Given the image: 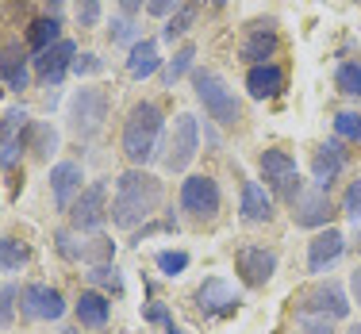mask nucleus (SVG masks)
<instances>
[{
	"instance_id": "obj_10",
	"label": "nucleus",
	"mask_w": 361,
	"mask_h": 334,
	"mask_svg": "<svg viewBox=\"0 0 361 334\" xmlns=\"http://www.w3.org/2000/svg\"><path fill=\"white\" fill-rule=\"evenodd\" d=\"M277 47H281L277 23L273 20H254L250 27H246L243 42H238V58H243L246 66H265L273 54H277Z\"/></svg>"
},
{
	"instance_id": "obj_2",
	"label": "nucleus",
	"mask_w": 361,
	"mask_h": 334,
	"mask_svg": "<svg viewBox=\"0 0 361 334\" xmlns=\"http://www.w3.org/2000/svg\"><path fill=\"white\" fill-rule=\"evenodd\" d=\"M161 131H166V116L154 100H139L123 119V135H119V150L135 169H142L146 161L158 158L161 150Z\"/></svg>"
},
{
	"instance_id": "obj_30",
	"label": "nucleus",
	"mask_w": 361,
	"mask_h": 334,
	"mask_svg": "<svg viewBox=\"0 0 361 334\" xmlns=\"http://www.w3.org/2000/svg\"><path fill=\"white\" fill-rule=\"evenodd\" d=\"M27 246L20 238H0V273H20L27 265Z\"/></svg>"
},
{
	"instance_id": "obj_45",
	"label": "nucleus",
	"mask_w": 361,
	"mask_h": 334,
	"mask_svg": "<svg viewBox=\"0 0 361 334\" xmlns=\"http://www.w3.org/2000/svg\"><path fill=\"white\" fill-rule=\"evenodd\" d=\"M116 4H119V12H123V16H139L146 0H116Z\"/></svg>"
},
{
	"instance_id": "obj_47",
	"label": "nucleus",
	"mask_w": 361,
	"mask_h": 334,
	"mask_svg": "<svg viewBox=\"0 0 361 334\" xmlns=\"http://www.w3.org/2000/svg\"><path fill=\"white\" fill-rule=\"evenodd\" d=\"M350 334H361V323H354V327H350Z\"/></svg>"
},
{
	"instance_id": "obj_16",
	"label": "nucleus",
	"mask_w": 361,
	"mask_h": 334,
	"mask_svg": "<svg viewBox=\"0 0 361 334\" xmlns=\"http://www.w3.org/2000/svg\"><path fill=\"white\" fill-rule=\"evenodd\" d=\"M196 304H200L204 319H223V315H235L238 292L223 277H208L200 288H196Z\"/></svg>"
},
{
	"instance_id": "obj_46",
	"label": "nucleus",
	"mask_w": 361,
	"mask_h": 334,
	"mask_svg": "<svg viewBox=\"0 0 361 334\" xmlns=\"http://www.w3.org/2000/svg\"><path fill=\"white\" fill-rule=\"evenodd\" d=\"M350 288H354V299L361 304V269H354V277H350Z\"/></svg>"
},
{
	"instance_id": "obj_11",
	"label": "nucleus",
	"mask_w": 361,
	"mask_h": 334,
	"mask_svg": "<svg viewBox=\"0 0 361 334\" xmlns=\"http://www.w3.org/2000/svg\"><path fill=\"white\" fill-rule=\"evenodd\" d=\"M334 219V204L326 196V188H304V192L292 200V223L304 230H323Z\"/></svg>"
},
{
	"instance_id": "obj_12",
	"label": "nucleus",
	"mask_w": 361,
	"mask_h": 334,
	"mask_svg": "<svg viewBox=\"0 0 361 334\" xmlns=\"http://www.w3.org/2000/svg\"><path fill=\"white\" fill-rule=\"evenodd\" d=\"M20 311L35 323H58L66 315V299L50 285H27L20 292Z\"/></svg>"
},
{
	"instance_id": "obj_39",
	"label": "nucleus",
	"mask_w": 361,
	"mask_h": 334,
	"mask_svg": "<svg viewBox=\"0 0 361 334\" xmlns=\"http://www.w3.org/2000/svg\"><path fill=\"white\" fill-rule=\"evenodd\" d=\"M108 39L111 42H139L135 39V23H131V16H123V20H111V31H108Z\"/></svg>"
},
{
	"instance_id": "obj_38",
	"label": "nucleus",
	"mask_w": 361,
	"mask_h": 334,
	"mask_svg": "<svg viewBox=\"0 0 361 334\" xmlns=\"http://www.w3.org/2000/svg\"><path fill=\"white\" fill-rule=\"evenodd\" d=\"M100 12H104L100 0H81V4H77V23H81V27H97Z\"/></svg>"
},
{
	"instance_id": "obj_41",
	"label": "nucleus",
	"mask_w": 361,
	"mask_h": 334,
	"mask_svg": "<svg viewBox=\"0 0 361 334\" xmlns=\"http://www.w3.org/2000/svg\"><path fill=\"white\" fill-rule=\"evenodd\" d=\"M185 4H192V0H146V12L150 16H173Z\"/></svg>"
},
{
	"instance_id": "obj_23",
	"label": "nucleus",
	"mask_w": 361,
	"mask_h": 334,
	"mask_svg": "<svg viewBox=\"0 0 361 334\" xmlns=\"http://www.w3.org/2000/svg\"><path fill=\"white\" fill-rule=\"evenodd\" d=\"M281 89H285V70H281L277 62L250 66V73H246V92H250L254 100H269V97H277Z\"/></svg>"
},
{
	"instance_id": "obj_20",
	"label": "nucleus",
	"mask_w": 361,
	"mask_h": 334,
	"mask_svg": "<svg viewBox=\"0 0 361 334\" xmlns=\"http://www.w3.org/2000/svg\"><path fill=\"white\" fill-rule=\"evenodd\" d=\"M238 216H243V223H269L273 219V192L262 181H243Z\"/></svg>"
},
{
	"instance_id": "obj_35",
	"label": "nucleus",
	"mask_w": 361,
	"mask_h": 334,
	"mask_svg": "<svg viewBox=\"0 0 361 334\" xmlns=\"http://www.w3.org/2000/svg\"><path fill=\"white\" fill-rule=\"evenodd\" d=\"M154 265H158L166 277H180V273L188 269V254L185 250H161L158 258H154Z\"/></svg>"
},
{
	"instance_id": "obj_3",
	"label": "nucleus",
	"mask_w": 361,
	"mask_h": 334,
	"mask_svg": "<svg viewBox=\"0 0 361 334\" xmlns=\"http://www.w3.org/2000/svg\"><path fill=\"white\" fill-rule=\"evenodd\" d=\"M111 111V92L100 89V85H92V89H77L70 97V108H66V119H70V131L73 139L89 142L100 135V127H104Z\"/></svg>"
},
{
	"instance_id": "obj_22",
	"label": "nucleus",
	"mask_w": 361,
	"mask_h": 334,
	"mask_svg": "<svg viewBox=\"0 0 361 334\" xmlns=\"http://www.w3.org/2000/svg\"><path fill=\"white\" fill-rule=\"evenodd\" d=\"M73 315L81 327H92V330H104L108 319H111V299L104 292H97V288H89V292L77 296L73 304Z\"/></svg>"
},
{
	"instance_id": "obj_32",
	"label": "nucleus",
	"mask_w": 361,
	"mask_h": 334,
	"mask_svg": "<svg viewBox=\"0 0 361 334\" xmlns=\"http://www.w3.org/2000/svg\"><path fill=\"white\" fill-rule=\"evenodd\" d=\"M334 85H338L342 97L361 100V62H342L338 73H334Z\"/></svg>"
},
{
	"instance_id": "obj_28",
	"label": "nucleus",
	"mask_w": 361,
	"mask_h": 334,
	"mask_svg": "<svg viewBox=\"0 0 361 334\" xmlns=\"http://www.w3.org/2000/svg\"><path fill=\"white\" fill-rule=\"evenodd\" d=\"M196 16H200V4L192 0V4H185L180 12H173V16L166 20V27H161V39H166V42H173V39H185V35H188V27L196 23Z\"/></svg>"
},
{
	"instance_id": "obj_43",
	"label": "nucleus",
	"mask_w": 361,
	"mask_h": 334,
	"mask_svg": "<svg viewBox=\"0 0 361 334\" xmlns=\"http://www.w3.org/2000/svg\"><path fill=\"white\" fill-rule=\"evenodd\" d=\"M100 70H104V62H100L97 54H81L73 62V73H100Z\"/></svg>"
},
{
	"instance_id": "obj_44",
	"label": "nucleus",
	"mask_w": 361,
	"mask_h": 334,
	"mask_svg": "<svg viewBox=\"0 0 361 334\" xmlns=\"http://www.w3.org/2000/svg\"><path fill=\"white\" fill-rule=\"evenodd\" d=\"M158 230H173V223H150V227H142L139 235H135V242H142V238H150V235H158Z\"/></svg>"
},
{
	"instance_id": "obj_34",
	"label": "nucleus",
	"mask_w": 361,
	"mask_h": 334,
	"mask_svg": "<svg viewBox=\"0 0 361 334\" xmlns=\"http://www.w3.org/2000/svg\"><path fill=\"white\" fill-rule=\"evenodd\" d=\"M54 246L66 261H81V254H85V238H77V230H58Z\"/></svg>"
},
{
	"instance_id": "obj_13",
	"label": "nucleus",
	"mask_w": 361,
	"mask_h": 334,
	"mask_svg": "<svg viewBox=\"0 0 361 334\" xmlns=\"http://www.w3.org/2000/svg\"><path fill=\"white\" fill-rule=\"evenodd\" d=\"M300 315H326V319H346L350 315V299L342 292L338 280H323L312 292L300 299Z\"/></svg>"
},
{
	"instance_id": "obj_37",
	"label": "nucleus",
	"mask_w": 361,
	"mask_h": 334,
	"mask_svg": "<svg viewBox=\"0 0 361 334\" xmlns=\"http://www.w3.org/2000/svg\"><path fill=\"white\" fill-rule=\"evenodd\" d=\"M16 299H20V288L16 285H4L0 288V330L12 323V315H16Z\"/></svg>"
},
{
	"instance_id": "obj_29",
	"label": "nucleus",
	"mask_w": 361,
	"mask_h": 334,
	"mask_svg": "<svg viewBox=\"0 0 361 334\" xmlns=\"http://www.w3.org/2000/svg\"><path fill=\"white\" fill-rule=\"evenodd\" d=\"M192 58H196V47H192V42H185V47H180L177 54L169 58L166 66H161V81H166L169 89H173V85L180 81V77H185L188 70H192Z\"/></svg>"
},
{
	"instance_id": "obj_40",
	"label": "nucleus",
	"mask_w": 361,
	"mask_h": 334,
	"mask_svg": "<svg viewBox=\"0 0 361 334\" xmlns=\"http://www.w3.org/2000/svg\"><path fill=\"white\" fill-rule=\"evenodd\" d=\"M300 327H304V334H334V319H326V315H300Z\"/></svg>"
},
{
	"instance_id": "obj_33",
	"label": "nucleus",
	"mask_w": 361,
	"mask_h": 334,
	"mask_svg": "<svg viewBox=\"0 0 361 334\" xmlns=\"http://www.w3.org/2000/svg\"><path fill=\"white\" fill-rule=\"evenodd\" d=\"M334 139L361 142V116L357 111H338V116H334Z\"/></svg>"
},
{
	"instance_id": "obj_42",
	"label": "nucleus",
	"mask_w": 361,
	"mask_h": 334,
	"mask_svg": "<svg viewBox=\"0 0 361 334\" xmlns=\"http://www.w3.org/2000/svg\"><path fill=\"white\" fill-rule=\"evenodd\" d=\"M142 319L146 323H161V327H173V319H169V311H166V304H158V299H150V307L142 311Z\"/></svg>"
},
{
	"instance_id": "obj_21",
	"label": "nucleus",
	"mask_w": 361,
	"mask_h": 334,
	"mask_svg": "<svg viewBox=\"0 0 361 334\" xmlns=\"http://www.w3.org/2000/svg\"><path fill=\"white\" fill-rule=\"evenodd\" d=\"M0 81L8 85V89L23 92L31 85V73H27V50L20 47V42H8V47H0Z\"/></svg>"
},
{
	"instance_id": "obj_9",
	"label": "nucleus",
	"mask_w": 361,
	"mask_h": 334,
	"mask_svg": "<svg viewBox=\"0 0 361 334\" xmlns=\"http://www.w3.org/2000/svg\"><path fill=\"white\" fill-rule=\"evenodd\" d=\"M108 211H111L108 208V181H92L89 188H81V196L70 208L73 230H97L108 219Z\"/></svg>"
},
{
	"instance_id": "obj_14",
	"label": "nucleus",
	"mask_w": 361,
	"mask_h": 334,
	"mask_svg": "<svg viewBox=\"0 0 361 334\" xmlns=\"http://www.w3.org/2000/svg\"><path fill=\"white\" fill-rule=\"evenodd\" d=\"M35 62V77L47 89H54V85H62V77L73 70V62H77V47L70 39H62V42H54V47H47L42 54L31 58Z\"/></svg>"
},
{
	"instance_id": "obj_25",
	"label": "nucleus",
	"mask_w": 361,
	"mask_h": 334,
	"mask_svg": "<svg viewBox=\"0 0 361 334\" xmlns=\"http://www.w3.org/2000/svg\"><path fill=\"white\" fill-rule=\"evenodd\" d=\"M54 42H62V23H58V16H47V20H35L27 31V47L42 54L47 47H54Z\"/></svg>"
},
{
	"instance_id": "obj_4",
	"label": "nucleus",
	"mask_w": 361,
	"mask_h": 334,
	"mask_svg": "<svg viewBox=\"0 0 361 334\" xmlns=\"http://www.w3.org/2000/svg\"><path fill=\"white\" fill-rule=\"evenodd\" d=\"M192 85H196V100L204 104L208 119H216L219 127H235L238 119H243V104H238L235 89H231L216 70H196Z\"/></svg>"
},
{
	"instance_id": "obj_26",
	"label": "nucleus",
	"mask_w": 361,
	"mask_h": 334,
	"mask_svg": "<svg viewBox=\"0 0 361 334\" xmlns=\"http://www.w3.org/2000/svg\"><path fill=\"white\" fill-rule=\"evenodd\" d=\"M85 280H89L92 288H104V292H111V296H123V277H119L116 261L89 265V273H85Z\"/></svg>"
},
{
	"instance_id": "obj_36",
	"label": "nucleus",
	"mask_w": 361,
	"mask_h": 334,
	"mask_svg": "<svg viewBox=\"0 0 361 334\" xmlns=\"http://www.w3.org/2000/svg\"><path fill=\"white\" fill-rule=\"evenodd\" d=\"M342 216H346L350 223H361V177L350 181L346 196H342Z\"/></svg>"
},
{
	"instance_id": "obj_19",
	"label": "nucleus",
	"mask_w": 361,
	"mask_h": 334,
	"mask_svg": "<svg viewBox=\"0 0 361 334\" xmlns=\"http://www.w3.org/2000/svg\"><path fill=\"white\" fill-rule=\"evenodd\" d=\"M81 181H85V173H81L77 161H58V166L50 169V196H54V204L62 211H70L73 200L81 196Z\"/></svg>"
},
{
	"instance_id": "obj_17",
	"label": "nucleus",
	"mask_w": 361,
	"mask_h": 334,
	"mask_svg": "<svg viewBox=\"0 0 361 334\" xmlns=\"http://www.w3.org/2000/svg\"><path fill=\"white\" fill-rule=\"evenodd\" d=\"M346 147H342V139H331L323 142L319 150H315L312 158V177H315V188H331L334 181H338V173L346 169Z\"/></svg>"
},
{
	"instance_id": "obj_24",
	"label": "nucleus",
	"mask_w": 361,
	"mask_h": 334,
	"mask_svg": "<svg viewBox=\"0 0 361 334\" xmlns=\"http://www.w3.org/2000/svg\"><path fill=\"white\" fill-rule=\"evenodd\" d=\"M158 70H161V58H158V42L154 39H139L127 50V73L135 81H146V77H154Z\"/></svg>"
},
{
	"instance_id": "obj_27",
	"label": "nucleus",
	"mask_w": 361,
	"mask_h": 334,
	"mask_svg": "<svg viewBox=\"0 0 361 334\" xmlns=\"http://www.w3.org/2000/svg\"><path fill=\"white\" fill-rule=\"evenodd\" d=\"M27 150L35 154L39 161H50V154L58 150V131L50 123H31V135H27Z\"/></svg>"
},
{
	"instance_id": "obj_15",
	"label": "nucleus",
	"mask_w": 361,
	"mask_h": 334,
	"mask_svg": "<svg viewBox=\"0 0 361 334\" xmlns=\"http://www.w3.org/2000/svg\"><path fill=\"white\" fill-rule=\"evenodd\" d=\"M235 269H238V277H243L246 288H262V285H269V277L277 273V254L265 250V246H243L238 258H235Z\"/></svg>"
},
{
	"instance_id": "obj_5",
	"label": "nucleus",
	"mask_w": 361,
	"mask_h": 334,
	"mask_svg": "<svg viewBox=\"0 0 361 334\" xmlns=\"http://www.w3.org/2000/svg\"><path fill=\"white\" fill-rule=\"evenodd\" d=\"M257 166H262L265 188L273 192V200L292 204L300 192H304V181H300V166H296V158H292V154H285V150H262Z\"/></svg>"
},
{
	"instance_id": "obj_1",
	"label": "nucleus",
	"mask_w": 361,
	"mask_h": 334,
	"mask_svg": "<svg viewBox=\"0 0 361 334\" xmlns=\"http://www.w3.org/2000/svg\"><path fill=\"white\" fill-rule=\"evenodd\" d=\"M161 196H166V188L154 173H146V169H127V173L116 177V200H111V223L123 230H135L139 223H146L158 211Z\"/></svg>"
},
{
	"instance_id": "obj_7",
	"label": "nucleus",
	"mask_w": 361,
	"mask_h": 334,
	"mask_svg": "<svg viewBox=\"0 0 361 334\" xmlns=\"http://www.w3.org/2000/svg\"><path fill=\"white\" fill-rule=\"evenodd\" d=\"M219 204H223V192H219L216 177L192 173V177L180 181V208H185L196 223H212L219 216Z\"/></svg>"
},
{
	"instance_id": "obj_31",
	"label": "nucleus",
	"mask_w": 361,
	"mask_h": 334,
	"mask_svg": "<svg viewBox=\"0 0 361 334\" xmlns=\"http://www.w3.org/2000/svg\"><path fill=\"white\" fill-rule=\"evenodd\" d=\"M85 265H104V261H116V242L108 235H92L85 238V254H81Z\"/></svg>"
},
{
	"instance_id": "obj_6",
	"label": "nucleus",
	"mask_w": 361,
	"mask_h": 334,
	"mask_svg": "<svg viewBox=\"0 0 361 334\" xmlns=\"http://www.w3.org/2000/svg\"><path fill=\"white\" fill-rule=\"evenodd\" d=\"M196 154H200V123H196L192 111H180L166 142V169L169 173H185L196 161Z\"/></svg>"
},
{
	"instance_id": "obj_18",
	"label": "nucleus",
	"mask_w": 361,
	"mask_h": 334,
	"mask_svg": "<svg viewBox=\"0 0 361 334\" xmlns=\"http://www.w3.org/2000/svg\"><path fill=\"white\" fill-rule=\"evenodd\" d=\"M342 250H346V238H342V230L326 227L319 235L307 242V273H326L334 261L342 258Z\"/></svg>"
},
{
	"instance_id": "obj_8",
	"label": "nucleus",
	"mask_w": 361,
	"mask_h": 334,
	"mask_svg": "<svg viewBox=\"0 0 361 334\" xmlns=\"http://www.w3.org/2000/svg\"><path fill=\"white\" fill-rule=\"evenodd\" d=\"M27 135H31V116L23 108H12L0 119V173L20 161V154L27 150Z\"/></svg>"
}]
</instances>
